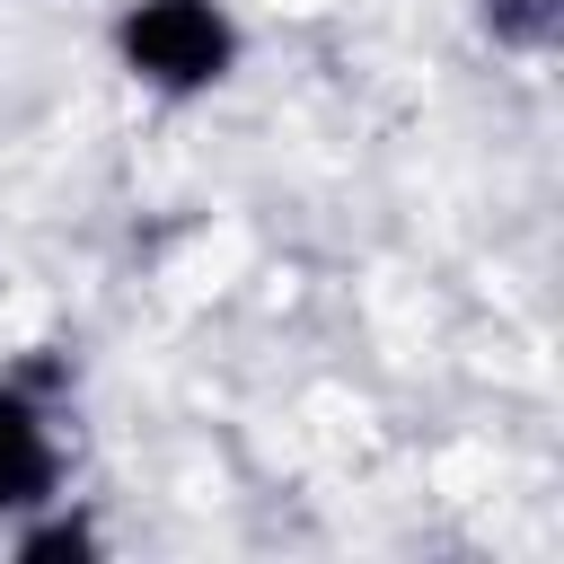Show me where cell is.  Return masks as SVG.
<instances>
[{"mask_svg": "<svg viewBox=\"0 0 564 564\" xmlns=\"http://www.w3.org/2000/svg\"><path fill=\"white\" fill-rule=\"evenodd\" d=\"M106 53L115 70L159 97V106H203L238 79L247 62V26L229 0H115L106 18Z\"/></svg>", "mask_w": 564, "mask_h": 564, "instance_id": "cell-1", "label": "cell"}, {"mask_svg": "<svg viewBox=\"0 0 564 564\" xmlns=\"http://www.w3.org/2000/svg\"><path fill=\"white\" fill-rule=\"evenodd\" d=\"M79 458V397L62 361H0V538L70 494Z\"/></svg>", "mask_w": 564, "mask_h": 564, "instance_id": "cell-2", "label": "cell"}, {"mask_svg": "<svg viewBox=\"0 0 564 564\" xmlns=\"http://www.w3.org/2000/svg\"><path fill=\"white\" fill-rule=\"evenodd\" d=\"M467 9H476L485 44L511 53V62H546L555 35H564V0H467Z\"/></svg>", "mask_w": 564, "mask_h": 564, "instance_id": "cell-3", "label": "cell"}]
</instances>
